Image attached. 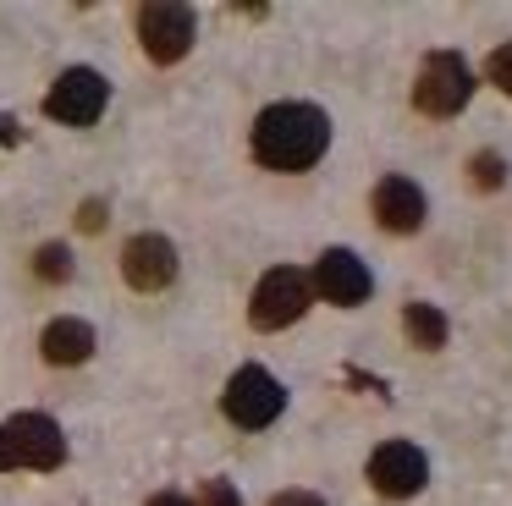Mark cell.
Here are the masks:
<instances>
[{
    "label": "cell",
    "mask_w": 512,
    "mask_h": 506,
    "mask_svg": "<svg viewBox=\"0 0 512 506\" xmlns=\"http://www.w3.org/2000/svg\"><path fill=\"white\" fill-rule=\"evenodd\" d=\"M331 149V116L303 99H281V105L259 110L254 121V160L265 171H309L320 154Z\"/></svg>",
    "instance_id": "obj_1"
},
{
    "label": "cell",
    "mask_w": 512,
    "mask_h": 506,
    "mask_svg": "<svg viewBox=\"0 0 512 506\" xmlns=\"http://www.w3.org/2000/svg\"><path fill=\"white\" fill-rule=\"evenodd\" d=\"M468 94H474V72H468L463 55L457 50L424 55L419 77H413V105H419L424 116H457V110L468 105Z\"/></svg>",
    "instance_id": "obj_2"
},
{
    "label": "cell",
    "mask_w": 512,
    "mask_h": 506,
    "mask_svg": "<svg viewBox=\"0 0 512 506\" xmlns=\"http://www.w3.org/2000/svg\"><path fill=\"white\" fill-rule=\"evenodd\" d=\"M226 418H232L237 429H265L281 418V407H287V391H281V380L270 369H259V363H243V369L226 380V396H221Z\"/></svg>",
    "instance_id": "obj_3"
},
{
    "label": "cell",
    "mask_w": 512,
    "mask_h": 506,
    "mask_svg": "<svg viewBox=\"0 0 512 506\" xmlns=\"http://www.w3.org/2000/svg\"><path fill=\"white\" fill-rule=\"evenodd\" d=\"M105 105H111V83L94 66H67L45 94V116L61 121V127H94L105 116Z\"/></svg>",
    "instance_id": "obj_4"
},
{
    "label": "cell",
    "mask_w": 512,
    "mask_h": 506,
    "mask_svg": "<svg viewBox=\"0 0 512 506\" xmlns=\"http://www.w3.org/2000/svg\"><path fill=\"white\" fill-rule=\"evenodd\" d=\"M193 33H199V22H193V6H182V0H149V6H138V39H144L149 61H160V66L182 61L193 50Z\"/></svg>",
    "instance_id": "obj_5"
},
{
    "label": "cell",
    "mask_w": 512,
    "mask_h": 506,
    "mask_svg": "<svg viewBox=\"0 0 512 506\" xmlns=\"http://www.w3.org/2000/svg\"><path fill=\"white\" fill-rule=\"evenodd\" d=\"M309 297H314V281L303 270H270L265 281L254 286V303H248V319H254L259 330H287L292 319L309 314Z\"/></svg>",
    "instance_id": "obj_6"
},
{
    "label": "cell",
    "mask_w": 512,
    "mask_h": 506,
    "mask_svg": "<svg viewBox=\"0 0 512 506\" xmlns=\"http://www.w3.org/2000/svg\"><path fill=\"white\" fill-rule=\"evenodd\" d=\"M424 479H430V462H424V451L408 446V440H386V446H375V457H369V484H375L380 495H391V501L419 495Z\"/></svg>",
    "instance_id": "obj_7"
},
{
    "label": "cell",
    "mask_w": 512,
    "mask_h": 506,
    "mask_svg": "<svg viewBox=\"0 0 512 506\" xmlns=\"http://www.w3.org/2000/svg\"><path fill=\"white\" fill-rule=\"evenodd\" d=\"M122 275H127L133 292H166V286L177 281V248H171V237L138 231L122 248Z\"/></svg>",
    "instance_id": "obj_8"
},
{
    "label": "cell",
    "mask_w": 512,
    "mask_h": 506,
    "mask_svg": "<svg viewBox=\"0 0 512 506\" xmlns=\"http://www.w3.org/2000/svg\"><path fill=\"white\" fill-rule=\"evenodd\" d=\"M369 286H375L369 264L358 259V253H347V248H331L320 264H314V292H320L325 303H336V308H358L369 297Z\"/></svg>",
    "instance_id": "obj_9"
},
{
    "label": "cell",
    "mask_w": 512,
    "mask_h": 506,
    "mask_svg": "<svg viewBox=\"0 0 512 506\" xmlns=\"http://www.w3.org/2000/svg\"><path fill=\"white\" fill-rule=\"evenodd\" d=\"M6 429H12V446H17V462H23V468L50 473V468L67 462V435H61V424L50 413H17Z\"/></svg>",
    "instance_id": "obj_10"
},
{
    "label": "cell",
    "mask_w": 512,
    "mask_h": 506,
    "mask_svg": "<svg viewBox=\"0 0 512 506\" xmlns=\"http://www.w3.org/2000/svg\"><path fill=\"white\" fill-rule=\"evenodd\" d=\"M369 209H375V220L386 231H397V237H408V231L424 226V193L408 176H380L375 193H369Z\"/></svg>",
    "instance_id": "obj_11"
},
{
    "label": "cell",
    "mask_w": 512,
    "mask_h": 506,
    "mask_svg": "<svg viewBox=\"0 0 512 506\" xmlns=\"http://www.w3.org/2000/svg\"><path fill=\"white\" fill-rule=\"evenodd\" d=\"M39 347H45V363H89L94 352V325L89 319H50L45 336H39Z\"/></svg>",
    "instance_id": "obj_12"
},
{
    "label": "cell",
    "mask_w": 512,
    "mask_h": 506,
    "mask_svg": "<svg viewBox=\"0 0 512 506\" xmlns=\"http://www.w3.org/2000/svg\"><path fill=\"white\" fill-rule=\"evenodd\" d=\"M402 330H408V341H413V347H424V352L446 347V314L435 303H408V308H402Z\"/></svg>",
    "instance_id": "obj_13"
},
{
    "label": "cell",
    "mask_w": 512,
    "mask_h": 506,
    "mask_svg": "<svg viewBox=\"0 0 512 506\" xmlns=\"http://www.w3.org/2000/svg\"><path fill=\"white\" fill-rule=\"evenodd\" d=\"M34 270H39V281H67V275H72V253L61 248V242H45L39 259H34Z\"/></svg>",
    "instance_id": "obj_14"
},
{
    "label": "cell",
    "mask_w": 512,
    "mask_h": 506,
    "mask_svg": "<svg viewBox=\"0 0 512 506\" xmlns=\"http://www.w3.org/2000/svg\"><path fill=\"white\" fill-rule=\"evenodd\" d=\"M468 171H474V182L485 187V193H496L501 182H507V165H501V154H474V160H468Z\"/></svg>",
    "instance_id": "obj_15"
},
{
    "label": "cell",
    "mask_w": 512,
    "mask_h": 506,
    "mask_svg": "<svg viewBox=\"0 0 512 506\" xmlns=\"http://www.w3.org/2000/svg\"><path fill=\"white\" fill-rule=\"evenodd\" d=\"M485 72H490V83L501 88V94H512V39L501 44V50H490V61H485Z\"/></svg>",
    "instance_id": "obj_16"
},
{
    "label": "cell",
    "mask_w": 512,
    "mask_h": 506,
    "mask_svg": "<svg viewBox=\"0 0 512 506\" xmlns=\"http://www.w3.org/2000/svg\"><path fill=\"white\" fill-rule=\"evenodd\" d=\"M199 506H243V495L232 490V479H204Z\"/></svg>",
    "instance_id": "obj_17"
},
{
    "label": "cell",
    "mask_w": 512,
    "mask_h": 506,
    "mask_svg": "<svg viewBox=\"0 0 512 506\" xmlns=\"http://www.w3.org/2000/svg\"><path fill=\"white\" fill-rule=\"evenodd\" d=\"M12 468H23V462H17V446H12V429L0 424V473H12Z\"/></svg>",
    "instance_id": "obj_18"
},
{
    "label": "cell",
    "mask_w": 512,
    "mask_h": 506,
    "mask_svg": "<svg viewBox=\"0 0 512 506\" xmlns=\"http://www.w3.org/2000/svg\"><path fill=\"white\" fill-rule=\"evenodd\" d=\"M78 226H83V231H100V226H105V204H100V198H89V204H83Z\"/></svg>",
    "instance_id": "obj_19"
},
{
    "label": "cell",
    "mask_w": 512,
    "mask_h": 506,
    "mask_svg": "<svg viewBox=\"0 0 512 506\" xmlns=\"http://www.w3.org/2000/svg\"><path fill=\"white\" fill-rule=\"evenodd\" d=\"M270 506H325V501H320V495H309V490H281Z\"/></svg>",
    "instance_id": "obj_20"
},
{
    "label": "cell",
    "mask_w": 512,
    "mask_h": 506,
    "mask_svg": "<svg viewBox=\"0 0 512 506\" xmlns=\"http://www.w3.org/2000/svg\"><path fill=\"white\" fill-rule=\"evenodd\" d=\"M17 138H23V127L12 116H0V143H17Z\"/></svg>",
    "instance_id": "obj_21"
},
{
    "label": "cell",
    "mask_w": 512,
    "mask_h": 506,
    "mask_svg": "<svg viewBox=\"0 0 512 506\" xmlns=\"http://www.w3.org/2000/svg\"><path fill=\"white\" fill-rule=\"evenodd\" d=\"M149 506H193V501H188V495H171V490H166V495H155Z\"/></svg>",
    "instance_id": "obj_22"
}]
</instances>
